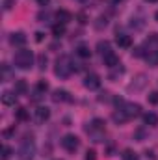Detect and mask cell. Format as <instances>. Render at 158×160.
Instances as JSON below:
<instances>
[{
    "instance_id": "obj_14",
    "label": "cell",
    "mask_w": 158,
    "mask_h": 160,
    "mask_svg": "<svg viewBox=\"0 0 158 160\" xmlns=\"http://www.w3.org/2000/svg\"><path fill=\"white\" fill-rule=\"evenodd\" d=\"M56 19H58L60 24H67V22L71 21V13H69L67 9H58V11H56Z\"/></svg>"
},
{
    "instance_id": "obj_19",
    "label": "cell",
    "mask_w": 158,
    "mask_h": 160,
    "mask_svg": "<svg viewBox=\"0 0 158 160\" xmlns=\"http://www.w3.org/2000/svg\"><path fill=\"white\" fill-rule=\"evenodd\" d=\"M145 58H147L149 65H153V67H156L158 65V50H149V54H147Z\"/></svg>"
},
{
    "instance_id": "obj_10",
    "label": "cell",
    "mask_w": 158,
    "mask_h": 160,
    "mask_svg": "<svg viewBox=\"0 0 158 160\" xmlns=\"http://www.w3.org/2000/svg\"><path fill=\"white\" fill-rule=\"evenodd\" d=\"M15 101H17V93H15V91H4V93H2V102H4L6 106H13Z\"/></svg>"
},
{
    "instance_id": "obj_22",
    "label": "cell",
    "mask_w": 158,
    "mask_h": 160,
    "mask_svg": "<svg viewBox=\"0 0 158 160\" xmlns=\"http://www.w3.org/2000/svg\"><path fill=\"white\" fill-rule=\"evenodd\" d=\"M11 147H7V145H2V149H0V160H9L11 157Z\"/></svg>"
},
{
    "instance_id": "obj_8",
    "label": "cell",
    "mask_w": 158,
    "mask_h": 160,
    "mask_svg": "<svg viewBox=\"0 0 158 160\" xmlns=\"http://www.w3.org/2000/svg\"><path fill=\"white\" fill-rule=\"evenodd\" d=\"M69 99L71 97H69V91L67 89H54V93H52V101L54 102H65Z\"/></svg>"
},
{
    "instance_id": "obj_6",
    "label": "cell",
    "mask_w": 158,
    "mask_h": 160,
    "mask_svg": "<svg viewBox=\"0 0 158 160\" xmlns=\"http://www.w3.org/2000/svg\"><path fill=\"white\" fill-rule=\"evenodd\" d=\"M84 86H86L87 89H99V88H101V77L95 75V73L86 75V78H84Z\"/></svg>"
},
{
    "instance_id": "obj_32",
    "label": "cell",
    "mask_w": 158,
    "mask_h": 160,
    "mask_svg": "<svg viewBox=\"0 0 158 160\" xmlns=\"http://www.w3.org/2000/svg\"><path fill=\"white\" fill-rule=\"evenodd\" d=\"M134 136H136V138H138V140L141 142V140H143V136H145V132H143V130L140 128V130H136V134H134Z\"/></svg>"
},
{
    "instance_id": "obj_21",
    "label": "cell",
    "mask_w": 158,
    "mask_h": 160,
    "mask_svg": "<svg viewBox=\"0 0 158 160\" xmlns=\"http://www.w3.org/2000/svg\"><path fill=\"white\" fill-rule=\"evenodd\" d=\"M52 34H54L56 38H62V36L65 34V24H60V22L54 24V26H52Z\"/></svg>"
},
{
    "instance_id": "obj_34",
    "label": "cell",
    "mask_w": 158,
    "mask_h": 160,
    "mask_svg": "<svg viewBox=\"0 0 158 160\" xmlns=\"http://www.w3.org/2000/svg\"><path fill=\"white\" fill-rule=\"evenodd\" d=\"M78 19H80V22H87V21H86V15H84V13H80Z\"/></svg>"
},
{
    "instance_id": "obj_5",
    "label": "cell",
    "mask_w": 158,
    "mask_h": 160,
    "mask_svg": "<svg viewBox=\"0 0 158 160\" xmlns=\"http://www.w3.org/2000/svg\"><path fill=\"white\" fill-rule=\"evenodd\" d=\"M34 153H36L34 142H32V140H24V142L21 143V147H19V157H22V158H32Z\"/></svg>"
},
{
    "instance_id": "obj_36",
    "label": "cell",
    "mask_w": 158,
    "mask_h": 160,
    "mask_svg": "<svg viewBox=\"0 0 158 160\" xmlns=\"http://www.w3.org/2000/svg\"><path fill=\"white\" fill-rule=\"evenodd\" d=\"M110 2H112V4H119V2H121V0H110Z\"/></svg>"
},
{
    "instance_id": "obj_16",
    "label": "cell",
    "mask_w": 158,
    "mask_h": 160,
    "mask_svg": "<svg viewBox=\"0 0 158 160\" xmlns=\"http://www.w3.org/2000/svg\"><path fill=\"white\" fill-rule=\"evenodd\" d=\"M143 123L149 125V127H155V125H158V116L153 114V112H147V114L143 116Z\"/></svg>"
},
{
    "instance_id": "obj_2",
    "label": "cell",
    "mask_w": 158,
    "mask_h": 160,
    "mask_svg": "<svg viewBox=\"0 0 158 160\" xmlns=\"http://www.w3.org/2000/svg\"><path fill=\"white\" fill-rule=\"evenodd\" d=\"M73 71H75V65H73V62H71L69 56H60V58L56 60V67H54L56 77L67 78V77H71Z\"/></svg>"
},
{
    "instance_id": "obj_9",
    "label": "cell",
    "mask_w": 158,
    "mask_h": 160,
    "mask_svg": "<svg viewBox=\"0 0 158 160\" xmlns=\"http://www.w3.org/2000/svg\"><path fill=\"white\" fill-rule=\"evenodd\" d=\"M9 41H11L13 47H24V43H26V36H24L22 32H13L11 38H9Z\"/></svg>"
},
{
    "instance_id": "obj_1",
    "label": "cell",
    "mask_w": 158,
    "mask_h": 160,
    "mask_svg": "<svg viewBox=\"0 0 158 160\" xmlns=\"http://www.w3.org/2000/svg\"><path fill=\"white\" fill-rule=\"evenodd\" d=\"M13 63H15L17 69H22V71L30 69L34 65V52L32 50H26V48L17 50L15 56H13Z\"/></svg>"
},
{
    "instance_id": "obj_35",
    "label": "cell",
    "mask_w": 158,
    "mask_h": 160,
    "mask_svg": "<svg viewBox=\"0 0 158 160\" xmlns=\"http://www.w3.org/2000/svg\"><path fill=\"white\" fill-rule=\"evenodd\" d=\"M48 2H50V0H37V4H39V6H47Z\"/></svg>"
},
{
    "instance_id": "obj_4",
    "label": "cell",
    "mask_w": 158,
    "mask_h": 160,
    "mask_svg": "<svg viewBox=\"0 0 158 160\" xmlns=\"http://www.w3.org/2000/svg\"><path fill=\"white\" fill-rule=\"evenodd\" d=\"M119 110H123L125 114H126V118L128 119H132V118H138L140 114H141V106L138 104V102H125Z\"/></svg>"
},
{
    "instance_id": "obj_37",
    "label": "cell",
    "mask_w": 158,
    "mask_h": 160,
    "mask_svg": "<svg viewBox=\"0 0 158 160\" xmlns=\"http://www.w3.org/2000/svg\"><path fill=\"white\" fill-rule=\"evenodd\" d=\"M145 2H151V4H153V2H158V0H145Z\"/></svg>"
},
{
    "instance_id": "obj_38",
    "label": "cell",
    "mask_w": 158,
    "mask_h": 160,
    "mask_svg": "<svg viewBox=\"0 0 158 160\" xmlns=\"http://www.w3.org/2000/svg\"><path fill=\"white\" fill-rule=\"evenodd\" d=\"M155 19H156V21H158V11H156V15H155Z\"/></svg>"
},
{
    "instance_id": "obj_23",
    "label": "cell",
    "mask_w": 158,
    "mask_h": 160,
    "mask_svg": "<svg viewBox=\"0 0 158 160\" xmlns=\"http://www.w3.org/2000/svg\"><path fill=\"white\" fill-rule=\"evenodd\" d=\"M121 157H123V160H140V158H138V155H136L132 149H125Z\"/></svg>"
},
{
    "instance_id": "obj_24",
    "label": "cell",
    "mask_w": 158,
    "mask_h": 160,
    "mask_svg": "<svg viewBox=\"0 0 158 160\" xmlns=\"http://www.w3.org/2000/svg\"><path fill=\"white\" fill-rule=\"evenodd\" d=\"M15 118H17L19 121H26L28 119V110H26V108H17Z\"/></svg>"
},
{
    "instance_id": "obj_25",
    "label": "cell",
    "mask_w": 158,
    "mask_h": 160,
    "mask_svg": "<svg viewBox=\"0 0 158 160\" xmlns=\"http://www.w3.org/2000/svg\"><path fill=\"white\" fill-rule=\"evenodd\" d=\"M132 54H134L136 58H143V56H147L149 52H147V50H145V47L141 45V47H136V48L132 50Z\"/></svg>"
},
{
    "instance_id": "obj_27",
    "label": "cell",
    "mask_w": 158,
    "mask_h": 160,
    "mask_svg": "<svg viewBox=\"0 0 158 160\" xmlns=\"http://www.w3.org/2000/svg\"><path fill=\"white\" fill-rule=\"evenodd\" d=\"M147 101H149L151 104H158V91H151V93L147 95Z\"/></svg>"
},
{
    "instance_id": "obj_11",
    "label": "cell",
    "mask_w": 158,
    "mask_h": 160,
    "mask_svg": "<svg viewBox=\"0 0 158 160\" xmlns=\"http://www.w3.org/2000/svg\"><path fill=\"white\" fill-rule=\"evenodd\" d=\"M97 50H99V54H101L102 58H104L106 54L114 52V50H112V45H110L108 41H99V43H97Z\"/></svg>"
},
{
    "instance_id": "obj_13",
    "label": "cell",
    "mask_w": 158,
    "mask_h": 160,
    "mask_svg": "<svg viewBox=\"0 0 158 160\" xmlns=\"http://www.w3.org/2000/svg\"><path fill=\"white\" fill-rule=\"evenodd\" d=\"M102 60H104V65H106L108 69H112V67H116V65H119V58L116 56V54H114V52L106 54V56H104Z\"/></svg>"
},
{
    "instance_id": "obj_18",
    "label": "cell",
    "mask_w": 158,
    "mask_h": 160,
    "mask_svg": "<svg viewBox=\"0 0 158 160\" xmlns=\"http://www.w3.org/2000/svg\"><path fill=\"white\" fill-rule=\"evenodd\" d=\"M112 119L116 121L117 125H123L125 121H128V118H126V114H125L123 110H116V112H114V116H112Z\"/></svg>"
},
{
    "instance_id": "obj_26",
    "label": "cell",
    "mask_w": 158,
    "mask_h": 160,
    "mask_svg": "<svg viewBox=\"0 0 158 160\" xmlns=\"http://www.w3.org/2000/svg\"><path fill=\"white\" fill-rule=\"evenodd\" d=\"M11 77V71H9V67L6 65V63H2V80H9Z\"/></svg>"
},
{
    "instance_id": "obj_12",
    "label": "cell",
    "mask_w": 158,
    "mask_h": 160,
    "mask_svg": "<svg viewBox=\"0 0 158 160\" xmlns=\"http://www.w3.org/2000/svg\"><path fill=\"white\" fill-rule=\"evenodd\" d=\"M116 43H117L121 48H130V47H132L130 36H125V34H119L117 38H116Z\"/></svg>"
},
{
    "instance_id": "obj_20",
    "label": "cell",
    "mask_w": 158,
    "mask_h": 160,
    "mask_svg": "<svg viewBox=\"0 0 158 160\" xmlns=\"http://www.w3.org/2000/svg\"><path fill=\"white\" fill-rule=\"evenodd\" d=\"M77 56H80V58H89V56H91L89 47H87V45H80L78 48H77Z\"/></svg>"
},
{
    "instance_id": "obj_17",
    "label": "cell",
    "mask_w": 158,
    "mask_h": 160,
    "mask_svg": "<svg viewBox=\"0 0 158 160\" xmlns=\"http://www.w3.org/2000/svg\"><path fill=\"white\" fill-rule=\"evenodd\" d=\"M123 73H125V67L119 63V65H116V67H112V69H110V75H108V77H110V80H116V78H119Z\"/></svg>"
},
{
    "instance_id": "obj_28",
    "label": "cell",
    "mask_w": 158,
    "mask_h": 160,
    "mask_svg": "<svg viewBox=\"0 0 158 160\" xmlns=\"http://www.w3.org/2000/svg\"><path fill=\"white\" fill-rule=\"evenodd\" d=\"M36 89H37V91H41V93H45V91L48 89V84H47L45 80H39V82H37V86H36Z\"/></svg>"
},
{
    "instance_id": "obj_30",
    "label": "cell",
    "mask_w": 158,
    "mask_h": 160,
    "mask_svg": "<svg viewBox=\"0 0 158 160\" xmlns=\"http://www.w3.org/2000/svg\"><path fill=\"white\" fill-rule=\"evenodd\" d=\"M37 19H39V21H43V22H45V21H48V19H50V13H48V11H45V13L41 11L39 15H37Z\"/></svg>"
},
{
    "instance_id": "obj_3",
    "label": "cell",
    "mask_w": 158,
    "mask_h": 160,
    "mask_svg": "<svg viewBox=\"0 0 158 160\" xmlns=\"http://www.w3.org/2000/svg\"><path fill=\"white\" fill-rule=\"evenodd\" d=\"M78 145H80V140H78V136H75V134H65L62 138V147L65 151H69V153H75L78 149Z\"/></svg>"
},
{
    "instance_id": "obj_33",
    "label": "cell",
    "mask_w": 158,
    "mask_h": 160,
    "mask_svg": "<svg viewBox=\"0 0 158 160\" xmlns=\"http://www.w3.org/2000/svg\"><path fill=\"white\" fill-rule=\"evenodd\" d=\"M43 39H45V34H43V32H36V41H37V43H41Z\"/></svg>"
},
{
    "instance_id": "obj_31",
    "label": "cell",
    "mask_w": 158,
    "mask_h": 160,
    "mask_svg": "<svg viewBox=\"0 0 158 160\" xmlns=\"http://www.w3.org/2000/svg\"><path fill=\"white\" fill-rule=\"evenodd\" d=\"M86 160H97V153L91 149V151H87L86 153Z\"/></svg>"
},
{
    "instance_id": "obj_29",
    "label": "cell",
    "mask_w": 158,
    "mask_h": 160,
    "mask_svg": "<svg viewBox=\"0 0 158 160\" xmlns=\"http://www.w3.org/2000/svg\"><path fill=\"white\" fill-rule=\"evenodd\" d=\"M37 65H39V69H45L47 67V56L45 54H39L37 56Z\"/></svg>"
},
{
    "instance_id": "obj_15",
    "label": "cell",
    "mask_w": 158,
    "mask_h": 160,
    "mask_svg": "<svg viewBox=\"0 0 158 160\" xmlns=\"http://www.w3.org/2000/svg\"><path fill=\"white\" fill-rule=\"evenodd\" d=\"M17 95H24L26 91H28V84H26V80H17L15 82V89H13Z\"/></svg>"
},
{
    "instance_id": "obj_7",
    "label": "cell",
    "mask_w": 158,
    "mask_h": 160,
    "mask_svg": "<svg viewBox=\"0 0 158 160\" xmlns=\"http://www.w3.org/2000/svg\"><path fill=\"white\" fill-rule=\"evenodd\" d=\"M34 118H36L37 123H45V121L50 118V110H48L47 106H39V108L34 112Z\"/></svg>"
}]
</instances>
